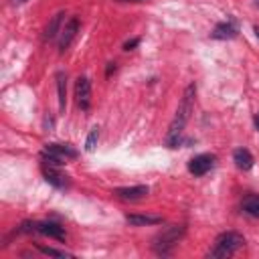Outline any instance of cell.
Masks as SVG:
<instances>
[{"mask_svg": "<svg viewBox=\"0 0 259 259\" xmlns=\"http://www.w3.org/2000/svg\"><path fill=\"white\" fill-rule=\"evenodd\" d=\"M194 97H196V87L190 83L184 93H182V99L176 107V113H174V119L170 123V130H168V136H166V144L170 148H176L180 142H182V132H184V125L188 123L190 119V113L194 109Z\"/></svg>", "mask_w": 259, "mask_h": 259, "instance_id": "cell-1", "label": "cell"}, {"mask_svg": "<svg viewBox=\"0 0 259 259\" xmlns=\"http://www.w3.org/2000/svg\"><path fill=\"white\" fill-rule=\"evenodd\" d=\"M243 245H245L243 235H239V233H235V231H227V233H221V235L217 237L214 247L208 251V255H210V257H219V259L231 257V255H235Z\"/></svg>", "mask_w": 259, "mask_h": 259, "instance_id": "cell-2", "label": "cell"}, {"mask_svg": "<svg viewBox=\"0 0 259 259\" xmlns=\"http://www.w3.org/2000/svg\"><path fill=\"white\" fill-rule=\"evenodd\" d=\"M184 231L186 229L182 225H170V227H166L162 233L156 235V239H154V251L160 253V255H168L172 251V247L182 239Z\"/></svg>", "mask_w": 259, "mask_h": 259, "instance_id": "cell-3", "label": "cell"}, {"mask_svg": "<svg viewBox=\"0 0 259 259\" xmlns=\"http://www.w3.org/2000/svg\"><path fill=\"white\" fill-rule=\"evenodd\" d=\"M73 158H77V150L71 144H47L42 150V162L45 164L61 166Z\"/></svg>", "mask_w": 259, "mask_h": 259, "instance_id": "cell-4", "label": "cell"}, {"mask_svg": "<svg viewBox=\"0 0 259 259\" xmlns=\"http://www.w3.org/2000/svg\"><path fill=\"white\" fill-rule=\"evenodd\" d=\"M20 231H36V233H40L45 237H53L57 241H65L67 239L65 229L61 225H57V223H51V221H45V223H26V225H22Z\"/></svg>", "mask_w": 259, "mask_h": 259, "instance_id": "cell-5", "label": "cell"}, {"mask_svg": "<svg viewBox=\"0 0 259 259\" xmlns=\"http://www.w3.org/2000/svg\"><path fill=\"white\" fill-rule=\"evenodd\" d=\"M42 176L49 184H53L55 188H69V176L63 174L59 170V166H53V164H45L42 162Z\"/></svg>", "mask_w": 259, "mask_h": 259, "instance_id": "cell-6", "label": "cell"}, {"mask_svg": "<svg viewBox=\"0 0 259 259\" xmlns=\"http://www.w3.org/2000/svg\"><path fill=\"white\" fill-rule=\"evenodd\" d=\"M75 99H77V105L87 111L89 105H91V83L87 77H79L75 81Z\"/></svg>", "mask_w": 259, "mask_h": 259, "instance_id": "cell-7", "label": "cell"}, {"mask_svg": "<svg viewBox=\"0 0 259 259\" xmlns=\"http://www.w3.org/2000/svg\"><path fill=\"white\" fill-rule=\"evenodd\" d=\"M212 166H214V156L212 154H198L188 162V172L194 174V176H204Z\"/></svg>", "mask_w": 259, "mask_h": 259, "instance_id": "cell-8", "label": "cell"}, {"mask_svg": "<svg viewBox=\"0 0 259 259\" xmlns=\"http://www.w3.org/2000/svg\"><path fill=\"white\" fill-rule=\"evenodd\" d=\"M77 32H79V18H69L67 22H65V26L61 28V34H59V49L61 51H65L71 42H73V38L77 36Z\"/></svg>", "mask_w": 259, "mask_h": 259, "instance_id": "cell-9", "label": "cell"}, {"mask_svg": "<svg viewBox=\"0 0 259 259\" xmlns=\"http://www.w3.org/2000/svg\"><path fill=\"white\" fill-rule=\"evenodd\" d=\"M150 188L144 186V184H138V186H123V188H115L113 194L121 200H140L144 196H148Z\"/></svg>", "mask_w": 259, "mask_h": 259, "instance_id": "cell-10", "label": "cell"}, {"mask_svg": "<svg viewBox=\"0 0 259 259\" xmlns=\"http://www.w3.org/2000/svg\"><path fill=\"white\" fill-rule=\"evenodd\" d=\"M233 162H235V166L239 170H245V172L253 168V156H251V152L247 148H237L233 152Z\"/></svg>", "mask_w": 259, "mask_h": 259, "instance_id": "cell-11", "label": "cell"}, {"mask_svg": "<svg viewBox=\"0 0 259 259\" xmlns=\"http://www.w3.org/2000/svg\"><path fill=\"white\" fill-rule=\"evenodd\" d=\"M212 36L214 38H233L237 36V26L233 20H227V22H219L212 30Z\"/></svg>", "mask_w": 259, "mask_h": 259, "instance_id": "cell-12", "label": "cell"}, {"mask_svg": "<svg viewBox=\"0 0 259 259\" xmlns=\"http://www.w3.org/2000/svg\"><path fill=\"white\" fill-rule=\"evenodd\" d=\"M63 12H57L53 18H51V22L47 24V28H45V34H42V38L45 40H51V38H55L57 34H61V22H63Z\"/></svg>", "mask_w": 259, "mask_h": 259, "instance_id": "cell-13", "label": "cell"}, {"mask_svg": "<svg viewBox=\"0 0 259 259\" xmlns=\"http://www.w3.org/2000/svg\"><path fill=\"white\" fill-rule=\"evenodd\" d=\"M57 93H59V109L65 111L67 105V75L65 73H57Z\"/></svg>", "mask_w": 259, "mask_h": 259, "instance_id": "cell-14", "label": "cell"}, {"mask_svg": "<svg viewBox=\"0 0 259 259\" xmlns=\"http://www.w3.org/2000/svg\"><path fill=\"white\" fill-rule=\"evenodd\" d=\"M125 221L130 225H136V227H142V225H158L162 223L160 217H152V214H127Z\"/></svg>", "mask_w": 259, "mask_h": 259, "instance_id": "cell-15", "label": "cell"}, {"mask_svg": "<svg viewBox=\"0 0 259 259\" xmlns=\"http://www.w3.org/2000/svg\"><path fill=\"white\" fill-rule=\"evenodd\" d=\"M243 210L255 219H259V194H247L243 198Z\"/></svg>", "mask_w": 259, "mask_h": 259, "instance_id": "cell-16", "label": "cell"}, {"mask_svg": "<svg viewBox=\"0 0 259 259\" xmlns=\"http://www.w3.org/2000/svg\"><path fill=\"white\" fill-rule=\"evenodd\" d=\"M97 140H99V130H97V127H93V130L89 132V136H87L85 150H87V152H93V150H95V146H97Z\"/></svg>", "mask_w": 259, "mask_h": 259, "instance_id": "cell-17", "label": "cell"}, {"mask_svg": "<svg viewBox=\"0 0 259 259\" xmlns=\"http://www.w3.org/2000/svg\"><path fill=\"white\" fill-rule=\"evenodd\" d=\"M38 251L45 253V255H53V257H71L69 253L59 251V249H53V247H38Z\"/></svg>", "mask_w": 259, "mask_h": 259, "instance_id": "cell-18", "label": "cell"}, {"mask_svg": "<svg viewBox=\"0 0 259 259\" xmlns=\"http://www.w3.org/2000/svg\"><path fill=\"white\" fill-rule=\"evenodd\" d=\"M138 42H140V38H132V40H127V42L123 45V49H125V51H132V49H134Z\"/></svg>", "mask_w": 259, "mask_h": 259, "instance_id": "cell-19", "label": "cell"}, {"mask_svg": "<svg viewBox=\"0 0 259 259\" xmlns=\"http://www.w3.org/2000/svg\"><path fill=\"white\" fill-rule=\"evenodd\" d=\"M255 130H257V132H259V113H257V115H255Z\"/></svg>", "mask_w": 259, "mask_h": 259, "instance_id": "cell-20", "label": "cell"}, {"mask_svg": "<svg viewBox=\"0 0 259 259\" xmlns=\"http://www.w3.org/2000/svg\"><path fill=\"white\" fill-rule=\"evenodd\" d=\"M117 2H142V0H117Z\"/></svg>", "mask_w": 259, "mask_h": 259, "instance_id": "cell-21", "label": "cell"}, {"mask_svg": "<svg viewBox=\"0 0 259 259\" xmlns=\"http://www.w3.org/2000/svg\"><path fill=\"white\" fill-rule=\"evenodd\" d=\"M22 2H26V0H14V4H22Z\"/></svg>", "mask_w": 259, "mask_h": 259, "instance_id": "cell-22", "label": "cell"}, {"mask_svg": "<svg viewBox=\"0 0 259 259\" xmlns=\"http://www.w3.org/2000/svg\"><path fill=\"white\" fill-rule=\"evenodd\" d=\"M255 34H257V38H259V26H257V28H255Z\"/></svg>", "mask_w": 259, "mask_h": 259, "instance_id": "cell-23", "label": "cell"}, {"mask_svg": "<svg viewBox=\"0 0 259 259\" xmlns=\"http://www.w3.org/2000/svg\"><path fill=\"white\" fill-rule=\"evenodd\" d=\"M255 4H257V6H259V0H255Z\"/></svg>", "mask_w": 259, "mask_h": 259, "instance_id": "cell-24", "label": "cell"}]
</instances>
